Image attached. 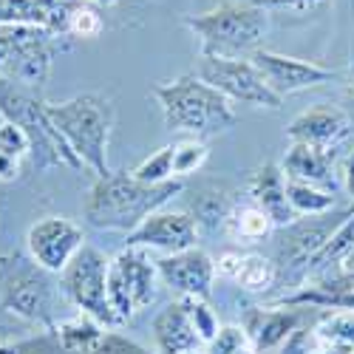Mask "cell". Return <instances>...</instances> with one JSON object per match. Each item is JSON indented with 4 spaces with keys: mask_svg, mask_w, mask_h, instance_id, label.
Masks as SVG:
<instances>
[{
    "mask_svg": "<svg viewBox=\"0 0 354 354\" xmlns=\"http://www.w3.org/2000/svg\"><path fill=\"white\" fill-rule=\"evenodd\" d=\"M182 182L173 179L165 185L136 182L131 173H111L105 179H94L82 198V216L97 230L133 232L147 216L162 210L165 204L182 193Z\"/></svg>",
    "mask_w": 354,
    "mask_h": 354,
    "instance_id": "1",
    "label": "cell"
},
{
    "mask_svg": "<svg viewBox=\"0 0 354 354\" xmlns=\"http://www.w3.org/2000/svg\"><path fill=\"white\" fill-rule=\"evenodd\" d=\"M46 111L51 125L68 142L74 156L85 165V170H91L97 179H105L113 173L108 165V145L116 122V111L105 94L85 91L66 102H48Z\"/></svg>",
    "mask_w": 354,
    "mask_h": 354,
    "instance_id": "2",
    "label": "cell"
},
{
    "mask_svg": "<svg viewBox=\"0 0 354 354\" xmlns=\"http://www.w3.org/2000/svg\"><path fill=\"white\" fill-rule=\"evenodd\" d=\"M153 97L162 105L165 128L176 133H193L196 139L218 136L239 122L232 102L198 74H185L173 82L156 85Z\"/></svg>",
    "mask_w": 354,
    "mask_h": 354,
    "instance_id": "3",
    "label": "cell"
},
{
    "mask_svg": "<svg viewBox=\"0 0 354 354\" xmlns=\"http://www.w3.org/2000/svg\"><path fill=\"white\" fill-rule=\"evenodd\" d=\"M185 26L198 37L201 57L250 60L270 35V12L255 3H221L210 12L187 15Z\"/></svg>",
    "mask_w": 354,
    "mask_h": 354,
    "instance_id": "4",
    "label": "cell"
},
{
    "mask_svg": "<svg viewBox=\"0 0 354 354\" xmlns=\"http://www.w3.org/2000/svg\"><path fill=\"white\" fill-rule=\"evenodd\" d=\"M46 105L48 102L43 100L40 88L20 85L12 80H0V116H3V122L17 125L28 136L35 165L40 170H51V167L82 170L85 165L74 156L68 142L51 125Z\"/></svg>",
    "mask_w": 354,
    "mask_h": 354,
    "instance_id": "5",
    "label": "cell"
},
{
    "mask_svg": "<svg viewBox=\"0 0 354 354\" xmlns=\"http://www.w3.org/2000/svg\"><path fill=\"white\" fill-rule=\"evenodd\" d=\"M66 298L57 289L51 272H46L32 255H6L0 258V306L15 312L23 320H32L46 332H54L60 323V301Z\"/></svg>",
    "mask_w": 354,
    "mask_h": 354,
    "instance_id": "6",
    "label": "cell"
},
{
    "mask_svg": "<svg viewBox=\"0 0 354 354\" xmlns=\"http://www.w3.org/2000/svg\"><path fill=\"white\" fill-rule=\"evenodd\" d=\"M354 210H332L326 216H298L292 224L281 227L275 235L272 261L278 267V286L283 289H301L306 283V270L320 247L332 239V232L351 216Z\"/></svg>",
    "mask_w": 354,
    "mask_h": 354,
    "instance_id": "7",
    "label": "cell"
},
{
    "mask_svg": "<svg viewBox=\"0 0 354 354\" xmlns=\"http://www.w3.org/2000/svg\"><path fill=\"white\" fill-rule=\"evenodd\" d=\"M151 250L125 247L111 258L108 270V306L113 312L116 326L133 320L136 312L147 309L159 298V263L147 255Z\"/></svg>",
    "mask_w": 354,
    "mask_h": 354,
    "instance_id": "8",
    "label": "cell"
},
{
    "mask_svg": "<svg viewBox=\"0 0 354 354\" xmlns=\"http://www.w3.org/2000/svg\"><path fill=\"white\" fill-rule=\"evenodd\" d=\"M57 51L60 37L46 28L0 23V80L40 88L51 74Z\"/></svg>",
    "mask_w": 354,
    "mask_h": 354,
    "instance_id": "9",
    "label": "cell"
},
{
    "mask_svg": "<svg viewBox=\"0 0 354 354\" xmlns=\"http://www.w3.org/2000/svg\"><path fill=\"white\" fill-rule=\"evenodd\" d=\"M108 270H111V258L100 247L85 244L60 272V289L66 295V304H71L77 312L88 317H94L105 329H113L116 320L108 306Z\"/></svg>",
    "mask_w": 354,
    "mask_h": 354,
    "instance_id": "10",
    "label": "cell"
},
{
    "mask_svg": "<svg viewBox=\"0 0 354 354\" xmlns=\"http://www.w3.org/2000/svg\"><path fill=\"white\" fill-rule=\"evenodd\" d=\"M198 77L221 91L230 102H244L252 108H281V97H275L252 60H224V57H201Z\"/></svg>",
    "mask_w": 354,
    "mask_h": 354,
    "instance_id": "11",
    "label": "cell"
},
{
    "mask_svg": "<svg viewBox=\"0 0 354 354\" xmlns=\"http://www.w3.org/2000/svg\"><path fill=\"white\" fill-rule=\"evenodd\" d=\"M85 244L88 241L82 235V227L74 224L71 218H63V216L40 218L26 232L28 255H32L35 263H40V267L51 275H60Z\"/></svg>",
    "mask_w": 354,
    "mask_h": 354,
    "instance_id": "12",
    "label": "cell"
},
{
    "mask_svg": "<svg viewBox=\"0 0 354 354\" xmlns=\"http://www.w3.org/2000/svg\"><path fill=\"white\" fill-rule=\"evenodd\" d=\"M250 60L258 68V74L263 77L267 88L281 100L289 94H301V91H309V88L326 85L340 77V71L323 68L309 60H298V57H286V54H278L270 48H258Z\"/></svg>",
    "mask_w": 354,
    "mask_h": 354,
    "instance_id": "13",
    "label": "cell"
},
{
    "mask_svg": "<svg viewBox=\"0 0 354 354\" xmlns=\"http://www.w3.org/2000/svg\"><path fill=\"white\" fill-rule=\"evenodd\" d=\"M198 241V224L190 213H165L156 210L147 216L133 232H128L125 247H142V250H162L165 255L185 252L196 247Z\"/></svg>",
    "mask_w": 354,
    "mask_h": 354,
    "instance_id": "14",
    "label": "cell"
},
{
    "mask_svg": "<svg viewBox=\"0 0 354 354\" xmlns=\"http://www.w3.org/2000/svg\"><path fill=\"white\" fill-rule=\"evenodd\" d=\"M156 263L162 283L173 289L179 298H210V289L216 281V261L204 250L190 247L185 252L165 255Z\"/></svg>",
    "mask_w": 354,
    "mask_h": 354,
    "instance_id": "15",
    "label": "cell"
},
{
    "mask_svg": "<svg viewBox=\"0 0 354 354\" xmlns=\"http://www.w3.org/2000/svg\"><path fill=\"white\" fill-rule=\"evenodd\" d=\"M292 354H354V312L326 309L312 329H298L286 340Z\"/></svg>",
    "mask_w": 354,
    "mask_h": 354,
    "instance_id": "16",
    "label": "cell"
},
{
    "mask_svg": "<svg viewBox=\"0 0 354 354\" xmlns=\"http://www.w3.org/2000/svg\"><path fill=\"white\" fill-rule=\"evenodd\" d=\"M306 317V306H250L244 312L241 329L247 332L258 354L278 351Z\"/></svg>",
    "mask_w": 354,
    "mask_h": 354,
    "instance_id": "17",
    "label": "cell"
},
{
    "mask_svg": "<svg viewBox=\"0 0 354 354\" xmlns=\"http://www.w3.org/2000/svg\"><path fill=\"white\" fill-rule=\"evenodd\" d=\"M351 133V116L343 108L315 105L298 113L286 128L292 145H312L320 151H337Z\"/></svg>",
    "mask_w": 354,
    "mask_h": 354,
    "instance_id": "18",
    "label": "cell"
},
{
    "mask_svg": "<svg viewBox=\"0 0 354 354\" xmlns=\"http://www.w3.org/2000/svg\"><path fill=\"white\" fill-rule=\"evenodd\" d=\"M85 0H0V23L37 26L57 37H68V20Z\"/></svg>",
    "mask_w": 354,
    "mask_h": 354,
    "instance_id": "19",
    "label": "cell"
},
{
    "mask_svg": "<svg viewBox=\"0 0 354 354\" xmlns=\"http://www.w3.org/2000/svg\"><path fill=\"white\" fill-rule=\"evenodd\" d=\"M272 306H306V309H343L354 312V275L335 272L304 283L301 289L286 292L272 301Z\"/></svg>",
    "mask_w": 354,
    "mask_h": 354,
    "instance_id": "20",
    "label": "cell"
},
{
    "mask_svg": "<svg viewBox=\"0 0 354 354\" xmlns=\"http://www.w3.org/2000/svg\"><path fill=\"white\" fill-rule=\"evenodd\" d=\"M247 193H250V201L255 204V207H261L263 213H267L275 221L278 230L298 218V216L292 213L289 201H286V176H283V170L278 165H272V162L261 165L250 176Z\"/></svg>",
    "mask_w": 354,
    "mask_h": 354,
    "instance_id": "21",
    "label": "cell"
},
{
    "mask_svg": "<svg viewBox=\"0 0 354 354\" xmlns=\"http://www.w3.org/2000/svg\"><path fill=\"white\" fill-rule=\"evenodd\" d=\"M153 340H156L159 354H185V351H198L204 346V340L198 337L196 326L187 317V309L182 306L179 298L156 315Z\"/></svg>",
    "mask_w": 354,
    "mask_h": 354,
    "instance_id": "22",
    "label": "cell"
},
{
    "mask_svg": "<svg viewBox=\"0 0 354 354\" xmlns=\"http://www.w3.org/2000/svg\"><path fill=\"white\" fill-rule=\"evenodd\" d=\"M332 165H335V151H320L312 145H292L283 156V176L295 182H306L323 190H335L332 179Z\"/></svg>",
    "mask_w": 354,
    "mask_h": 354,
    "instance_id": "23",
    "label": "cell"
},
{
    "mask_svg": "<svg viewBox=\"0 0 354 354\" xmlns=\"http://www.w3.org/2000/svg\"><path fill=\"white\" fill-rule=\"evenodd\" d=\"M105 335H108V329L102 323H97L94 317H88L82 312L63 317L54 329L57 346H60V351H66V354H91L102 343Z\"/></svg>",
    "mask_w": 354,
    "mask_h": 354,
    "instance_id": "24",
    "label": "cell"
},
{
    "mask_svg": "<svg viewBox=\"0 0 354 354\" xmlns=\"http://www.w3.org/2000/svg\"><path fill=\"white\" fill-rule=\"evenodd\" d=\"M351 250H354V213L332 232V239L323 244L320 252L312 258L309 270H306V283L317 281V278H326V275H335Z\"/></svg>",
    "mask_w": 354,
    "mask_h": 354,
    "instance_id": "25",
    "label": "cell"
},
{
    "mask_svg": "<svg viewBox=\"0 0 354 354\" xmlns=\"http://www.w3.org/2000/svg\"><path fill=\"white\" fill-rule=\"evenodd\" d=\"M227 232L232 235L235 241L241 244H255V241H267L270 235L278 230L275 221L263 213L261 207H255V204H235V210L230 213L227 218Z\"/></svg>",
    "mask_w": 354,
    "mask_h": 354,
    "instance_id": "26",
    "label": "cell"
},
{
    "mask_svg": "<svg viewBox=\"0 0 354 354\" xmlns=\"http://www.w3.org/2000/svg\"><path fill=\"white\" fill-rule=\"evenodd\" d=\"M286 201L295 216H326L337 207L332 190H323L306 182H295V179H286Z\"/></svg>",
    "mask_w": 354,
    "mask_h": 354,
    "instance_id": "27",
    "label": "cell"
},
{
    "mask_svg": "<svg viewBox=\"0 0 354 354\" xmlns=\"http://www.w3.org/2000/svg\"><path fill=\"white\" fill-rule=\"evenodd\" d=\"M235 283L247 292H270L278 286V267L270 255H244L241 270L235 275Z\"/></svg>",
    "mask_w": 354,
    "mask_h": 354,
    "instance_id": "28",
    "label": "cell"
},
{
    "mask_svg": "<svg viewBox=\"0 0 354 354\" xmlns=\"http://www.w3.org/2000/svg\"><path fill=\"white\" fill-rule=\"evenodd\" d=\"M235 210V201L224 193V190H207V193H201L198 198H196V204H193V218H196V224L201 227H224L227 224V218H230V213Z\"/></svg>",
    "mask_w": 354,
    "mask_h": 354,
    "instance_id": "29",
    "label": "cell"
},
{
    "mask_svg": "<svg viewBox=\"0 0 354 354\" xmlns=\"http://www.w3.org/2000/svg\"><path fill=\"white\" fill-rule=\"evenodd\" d=\"M210 156V147L204 145L201 139H182L173 145V179H185V176L196 173L204 167V162H207Z\"/></svg>",
    "mask_w": 354,
    "mask_h": 354,
    "instance_id": "30",
    "label": "cell"
},
{
    "mask_svg": "<svg viewBox=\"0 0 354 354\" xmlns=\"http://www.w3.org/2000/svg\"><path fill=\"white\" fill-rule=\"evenodd\" d=\"M131 176L136 182H145V185H165V182H173V145H165L159 147L156 153H151L147 159H142Z\"/></svg>",
    "mask_w": 354,
    "mask_h": 354,
    "instance_id": "31",
    "label": "cell"
},
{
    "mask_svg": "<svg viewBox=\"0 0 354 354\" xmlns=\"http://www.w3.org/2000/svg\"><path fill=\"white\" fill-rule=\"evenodd\" d=\"M179 301L187 309V317L196 326L198 337L204 340V346H210L216 340V335L221 332V326H218V317H216L213 306L207 304V298H179Z\"/></svg>",
    "mask_w": 354,
    "mask_h": 354,
    "instance_id": "32",
    "label": "cell"
},
{
    "mask_svg": "<svg viewBox=\"0 0 354 354\" xmlns=\"http://www.w3.org/2000/svg\"><path fill=\"white\" fill-rule=\"evenodd\" d=\"M207 354H258L241 326H221L216 340L207 346Z\"/></svg>",
    "mask_w": 354,
    "mask_h": 354,
    "instance_id": "33",
    "label": "cell"
},
{
    "mask_svg": "<svg viewBox=\"0 0 354 354\" xmlns=\"http://www.w3.org/2000/svg\"><path fill=\"white\" fill-rule=\"evenodd\" d=\"M102 28H105L102 15H100L94 6L82 3V6H80L74 15H71V20H68V37L94 40V37H100V35H102Z\"/></svg>",
    "mask_w": 354,
    "mask_h": 354,
    "instance_id": "34",
    "label": "cell"
},
{
    "mask_svg": "<svg viewBox=\"0 0 354 354\" xmlns=\"http://www.w3.org/2000/svg\"><path fill=\"white\" fill-rule=\"evenodd\" d=\"M0 153L26 162V159H32V142H28V136L17 125L3 122L0 125Z\"/></svg>",
    "mask_w": 354,
    "mask_h": 354,
    "instance_id": "35",
    "label": "cell"
},
{
    "mask_svg": "<svg viewBox=\"0 0 354 354\" xmlns=\"http://www.w3.org/2000/svg\"><path fill=\"white\" fill-rule=\"evenodd\" d=\"M91 354H147V351H145L142 346H136L133 340H125V337H120V335L108 332V335L102 337V343H100Z\"/></svg>",
    "mask_w": 354,
    "mask_h": 354,
    "instance_id": "36",
    "label": "cell"
},
{
    "mask_svg": "<svg viewBox=\"0 0 354 354\" xmlns=\"http://www.w3.org/2000/svg\"><path fill=\"white\" fill-rule=\"evenodd\" d=\"M250 3L261 6V9H289V12H309L315 6H320L323 0H250Z\"/></svg>",
    "mask_w": 354,
    "mask_h": 354,
    "instance_id": "37",
    "label": "cell"
},
{
    "mask_svg": "<svg viewBox=\"0 0 354 354\" xmlns=\"http://www.w3.org/2000/svg\"><path fill=\"white\" fill-rule=\"evenodd\" d=\"M241 261H244V252H224L218 261H216V275L227 278V281H235L241 270Z\"/></svg>",
    "mask_w": 354,
    "mask_h": 354,
    "instance_id": "38",
    "label": "cell"
},
{
    "mask_svg": "<svg viewBox=\"0 0 354 354\" xmlns=\"http://www.w3.org/2000/svg\"><path fill=\"white\" fill-rule=\"evenodd\" d=\"M23 165H26V162L0 153V182H15V179H20V176H23Z\"/></svg>",
    "mask_w": 354,
    "mask_h": 354,
    "instance_id": "39",
    "label": "cell"
},
{
    "mask_svg": "<svg viewBox=\"0 0 354 354\" xmlns=\"http://www.w3.org/2000/svg\"><path fill=\"white\" fill-rule=\"evenodd\" d=\"M343 185H346L348 196L354 198V151L348 153V159H346V165H343Z\"/></svg>",
    "mask_w": 354,
    "mask_h": 354,
    "instance_id": "40",
    "label": "cell"
},
{
    "mask_svg": "<svg viewBox=\"0 0 354 354\" xmlns=\"http://www.w3.org/2000/svg\"><path fill=\"white\" fill-rule=\"evenodd\" d=\"M346 102L351 105V113H354V63H351V71H348V80H346Z\"/></svg>",
    "mask_w": 354,
    "mask_h": 354,
    "instance_id": "41",
    "label": "cell"
},
{
    "mask_svg": "<svg viewBox=\"0 0 354 354\" xmlns=\"http://www.w3.org/2000/svg\"><path fill=\"white\" fill-rule=\"evenodd\" d=\"M28 346H15V343H0V354H26Z\"/></svg>",
    "mask_w": 354,
    "mask_h": 354,
    "instance_id": "42",
    "label": "cell"
},
{
    "mask_svg": "<svg viewBox=\"0 0 354 354\" xmlns=\"http://www.w3.org/2000/svg\"><path fill=\"white\" fill-rule=\"evenodd\" d=\"M337 272H351V275H354V250L346 255V261L340 263V270H337Z\"/></svg>",
    "mask_w": 354,
    "mask_h": 354,
    "instance_id": "43",
    "label": "cell"
},
{
    "mask_svg": "<svg viewBox=\"0 0 354 354\" xmlns=\"http://www.w3.org/2000/svg\"><path fill=\"white\" fill-rule=\"evenodd\" d=\"M91 3H100V6H113V3H120V0H91Z\"/></svg>",
    "mask_w": 354,
    "mask_h": 354,
    "instance_id": "44",
    "label": "cell"
},
{
    "mask_svg": "<svg viewBox=\"0 0 354 354\" xmlns=\"http://www.w3.org/2000/svg\"><path fill=\"white\" fill-rule=\"evenodd\" d=\"M185 354H207V351H201V348H198V351H185Z\"/></svg>",
    "mask_w": 354,
    "mask_h": 354,
    "instance_id": "45",
    "label": "cell"
},
{
    "mask_svg": "<svg viewBox=\"0 0 354 354\" xmlns=\"http://www.w3.org/2000/svg\"><path fill=\"white\" fill-rule=\"evenodd\" d=\"M351 12H354V0H351Z\"/></svg>",
    "mask_w": 354,
    "mask_h": 354,
    "instance_id": "46",
    "label": "cell"
}]
</instances>
